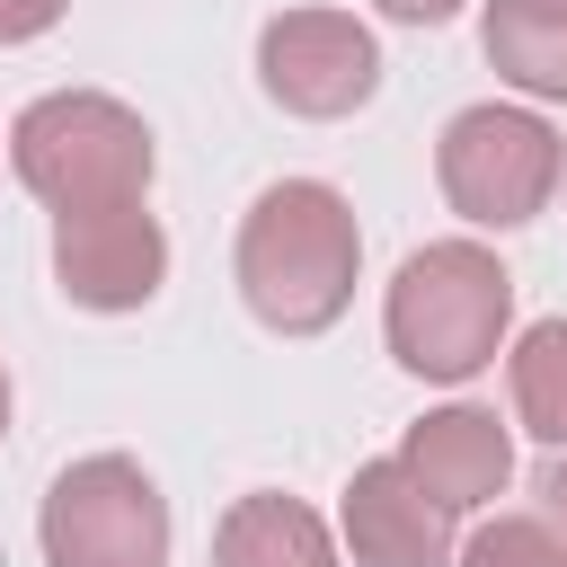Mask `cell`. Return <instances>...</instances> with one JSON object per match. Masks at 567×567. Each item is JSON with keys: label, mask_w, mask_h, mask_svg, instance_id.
Returning a JSON list of instances; mask_svg holds the SVG:
<instances>
[{"label": "cell", "mask_w": 567, "mask_h": 567, "mask_svg": "<svg viewBox=\"0 0 567 567\" xmlns=\"http://www.w3.org/2000/svg\"><path fill=\"white\" fill-rule=\"evenodd\" d=\"M505 328H514V275H505L496 248L425 239V248L399 257L390 301H381V337H390L399 372L461 390V381H478L505 354Z\"/></svg>", "instance_id": "cell-2"}, {"label": "cell", "mask_w": 567, "mask_h": 567, "mask_svg": "<svg viewBox=\"0 0 567 567\" xmlns=\"http://www.w3.org/2000/svg\"><path fill=\"white\" fill-rule=\"evenodd\" d=\"M354 266H363V230H354V204L328 177H275L239 213L230 275H239L248 319L275 328V337L337 328L346 301H354Z\"/></svg>", "instance_id": "cell-1"}, {"label": "cell", "mask_w": 567, "mask_h": 567, "mask_svg": "<svg viewBox=\"0 0 567 567\" xmlns=\"http://www.w3.org/2000/svg\"><path fill=\"white\" fill-rule=\"evenodd\" d=\"M478 44L505 89L567 106V0H478Z\"/></svg>", "instance_id": "cell-10"}, {"label": "cell", "mask_w": 567, "mask_h": 567, "mask_svg": "<svg viewBox=\"0 0 567 567\" xmlns=\"http://www.w3.org/2000/svg\"><path fill=\"white\" fill-rule=\"evenodd\" d=\"M399 470L443 505V514H470V505H496L505 478H514V434L496 425V408H425L408 434H399Z\"/></svg>", "instance_id": "cell-8"}, {"label": "cell", "mask_w": 567, "mask_h": 567, "mask_svg": "<svg viewBox=\"0 0 567 567\" xmlns=\"http://www.w3.org/2000/svg\"><path fill=\"white\" fill-rule=\"evenodd\" d=\"M53 284L71 310H142L168 284V230L142 204H97V213H53Z\"/></svg>", "instance_id": "cell-7"}, {"label": "cell", "mask_w": 567, "mask_h": 567, "mask_svg": "<svg viewBox=\"0 0 567 567\" xmlns=\"http://www.w3.org/2000/svg\"><path fill=\"white\" fill-rule=\"evenodd\" d=\"M381 18H399V27H443V18H461L470 0H372Z\"/></svg>", "instance_id": "cell-16"}, {"label": "cell", "mask_w": 567, "mask_h": 567, "mask_svg": "<svg viewBox=\"0 0 567 567\" xmlns=\"http://www.w3.org/2000/svg\"><path fill=\"white\" fill-rule=\"evenodd\" d=\"M337 532H346L354 567H452V514L399 470V452L390 461H354Z\"/></svg>", "instance_id": "cell-9"}, {"label": "cell", "mask_w": 567, "mask_h": 567, "mask_svg": "<svg viewBox=\"0 0 567 567\" xmlns=\"http://www.w3.org/2000/svg\"><path fill=\"white\" fill-rule=\"evenodd\" d=\"M558 177H567V142L532 106H496V97L461 106L443 124V142H434V186H443V204L470 230H523V221H540L549 195H558Z\"/></svg>", "instance_id": "cell-4"}, {"label": "cell", "mask_w": 567, "mask_h": 567, "mask_svg": "<svg viewBox=\"0 0 567 567\" xmlns=\"http://www.w3.org/2000/svg\"><path fill=\"white\" fill-rule=\"evenodd\" d=\"M532 523L549 532V549H558V567H567V452L540 461V478H532Z\"/></svg>", "instance_id": "cell-14"}, {"label": "cell", "mask_w": 567, "mask_h": 567, "mask_svg": "<svg viewBox=\"0 0 567 567\" xmlns=\"http://www.w3.org/2000/svg\"><path fill=\"white\" fill-rule=\"evenodd\" d=\"M505 390H514V425L549 452H567V310L532 319L505 354Z\"/></svg>", "instance_id": "cell-12"}, {"label": "cell", "mask_w": 567, "mask_h": 567, "mask_svg": "<svg viewBox=\"0 0 567 567\" xmlns=\"http://www.w3.org/2000/svg\"><path fill=\"white\" fill-rule=\"evenodd\" d=\"M35 540L44 567H168V496L151 487L142 461L89 452L44 487Z\"/></svg>", "instance_id": "cell-5"}, {"label": "cell", "mask_w": 567, "mask_h": 567, "mask_svg": "<svg viewBox=\"0 0 567 567\" xmlns=\"http://www.w3.org/2000/svg\"><path fill=\"white\" fill-rule=\"evenodd\" d=\"M62 9H71V0H0V44H35V35H53Z\"/></svg>", "instance_id": "cell-15"}, {"label": "cell", "mask_w": 567, "mask_h": 567, "mask_svg": "<svg viewBox=\"0 0 567 567\" xmlns=\"http://www.w3.org/2000/svg\"><path fill=\"white\" fill-rule=\"evenodd\" d=\"M452 567H558V549H549V532L532 514H496V523L470 532V549Z\"/></svg>", "instance_id": "cell-13"}, {"label": "cell", "mask_w": 567, "mask_h": 567, "mask_svg": "<svg viewBox=\"0 0 567 567\" xmlns=\"http://www.w3.org/2000/svg\"><path fill=\"white\" fill-rule=\"evenodd\" d=\"M0 434H9V372H0Z\"/></svg>", "instance_id": "cell-17"}, {"label": "cell", "mask_w": 567, "mask_h": 567, "mask_svg": "<svg viewBox=\"0 0 567 567\" xmlns=\"http://www.w3.org/2000/svg\"><path fill=\"white\" fill-rule=\"evenodd\" d=\"M257 89L301 124H337V115L372 106L381 44L354 9H284L257 27Z\"/></svg>", "instance_id": "cell-6"}, {"label": "cell", "mask_w": 567, "mask_h": 567, "mask_svg": "<svg viewBox=\"0 0 567 567\" xmlns=\"http://www.w3.org/2000/svg\"><path fill=\"white\" fill-rule=\"evenodd\" d=\"M9 168L44 213H97L151 195V124L106 89H53L9 124Z\"/></svg>", "instance_id": "cell-3"}, {"label": "cell", "mask_w": 567, "mask_h": 567, "mask_svg": "<svg viewBox=\"0 0 567 567\" xmlns=\"http://www.w3.org/2000/svg\"><path fill=\"white\" fill-rule=\"evenodd\" d=\"M213 567H337V532L301 496L257 487L213 523Z\"/></svg>", "instance_id": "cell-11"}]
</instances>
